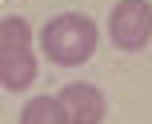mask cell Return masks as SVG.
<instances>
[{"instance_id": "4", "label": "cell", "mask_w": 152, "mask_h": 124, "mask_svg": "<svg viewBox=\"0 0 152 124\" xmlns=\"http://www.w3.org/2000/svg\"><path fill=\"white\" fill-rule=\"evenodd\" d=\"M40 60L32 48H12V52H0V88L8 92H24V88L36 84Z\"/></svg>"}, {"instance_id": "2", "label": "cell", "mask_w": 152, "mask_h": 124, "mask_svg": "<svg viewBox=\"0 0 152 124\" xmlns=\"http://www.w3.org/2000/svg\"><path fill=\"white\" fill-rule=\"evenodd\" d=\"M108 36L120 52H140L152 40V4L148 0H120L108 12Z\"/></svg>"}, {"instance_id": "6", "label": "cell", "mask_w": 152, "mask_h": 124, "mask_svg": "<svg viewBox=\"0 0 152 124\" xmlns=\"http://www.w3.org/2000/svg\"><path fill=\"white\" fill-rule=\"evenodd\" d=\"M12 48H32V24L24 16L0 20V52H12Z\"/></svg>"}, {"instance_id": "1", "label": "cell", "mask_w": 152, "mask_h": 124, "mask_svg": "<svg viewBox=\"0 0 152 124\" xmlns=\"http://www.w3.org/2000/svg\"><path fill=\"white\" fill-rule=\"evenodd\" d=\"M44 60H52L56 68H76L84 64L100 44V28L92 24V16L84 12H60L36 32Z\"/></svg>"}, {"instance_id": "3", "label": "cell", "mask_w": 152, "mask_h": 124, "mask_svg": "<svg viewBox=\"0 0 152 124\" xmlns=\"http://www.w3.org/2000/svg\"><path fill=\"white\" fill-rule=\"evenodd\" d=\"M56 96H60V108H64V116H68V124H100L104 112H108L104 92H100L96 84H88V80H72V84H64Z\"/></svg>"}, {"instance_id": "5", "label": "cell", "mask_w": 152, "mask_h": 124, "mask_svg": "<svg viewBox=\"0 0 152 124\" xmlns=\"http://www.w3.org/2000/svg\"><path fill=\"white\" fill-rule=\"evenodd\" d=\"M20 124H68L60 108V96H32L20 108Z\"/></svg>"}]
</instances>
